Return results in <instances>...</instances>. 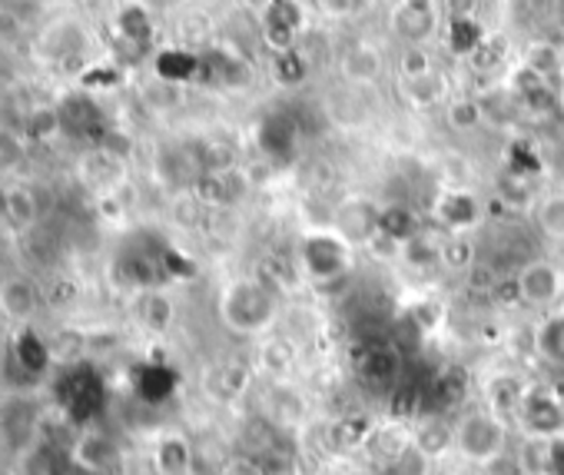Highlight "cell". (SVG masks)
Segmentation results:
<instances>
[{
    "instance_id": "29",
    "label": "cell",
    "mask_w": 564,
    "mask_h": 475,
    "mask_svg": "<svg viewBox=\"0 0 564 475\" xmlns=\"http://www.w3.org/2000/svg\"><path fill=\"white\" fill-rule=\"evenodd\" d=\"M117 28H120V34H123V41H130V44H137V47H143V44L153 37V21H150V14H147L140 4L123 8L120 18H117Z\"/></svg>"
},
{
    "instance_id": "25",
    "label": "cell",
    "mask_w": 564,
    "mask_h": 475,
    "mask_svg": "<svg viewBox=\"0 0 564 475\" xmlns=\"http://www.w3.org/2000/svg\"><path fill=\"white\" fill-rule=\"evenodd\" d=\"M405 330H412L415 336H432L442 323H445V306L438 300H415L412 306H405L402 313Z\"/></svg>"
},
{
    "instance_id": "10",
    "label": "cell",
    "mask_w": 564,
    "mask_h": 475,
    "mask_svg": "<svg viewBox=\"0 0 564 475\" xmlns=\"http://www.w3.org/2000/svg\"><path fill=\"white\" fill-rule=\"evenodd\" d=\"M359 379L372 389H395L402 382V359L392 346H369L359 353Z\"/></svg>"
},
{
    "instance_id": "7",
    "label": "cell",
    "mask_w": 564,
    "mask_h": 475,
    "mask_svg": "<svg viewBox=\"0 0 564 475\" xmlns=\"http://www.w3.org/2000/svg\"><path fill=\"white\" fill-rule=\"evenodd\" d=\"M379 216H382V206H376L366 196H352L336 209L333 229L352 247H372V240L379 236Z\"/></svg>"
},
{
    "instance_id": "4",
    "label": "cell",
    "mask_w": 564,
    "mask_h": 475,
    "mask_svg": "<svg viewBox=\"0 0 564 475\" xmlns=\"http://www.w3.org/2000/svg\"><path fill=\"white\" fill-rule=\"evenodd\" d=\"M514 422L531 442L551 445L564 439V396L551 386H531Z\"/></svg>"
},
{
    "instance_id": "18",
    "label": "cell",
    "mask_w": 564,
    "mask_h": 475,
    "mask_svg": "<svg viewBox=\"0 0 564 475\" xmlns=\"http://www.w3.org/2000/svg\"><path fill=\"white\" fill-rule=\"evenodd\" d=\"M296 137H300V127H296V120L286 117V114H272V117H265L262 127H259V147H262L269 156H275V160L290 156V153L296 150Z\"/></svg>"
},
{
    "instance_id": "33",
    "label": "cell",
    "mask_w": 564,
    "mask_h": 475,
    "mask_svg": "<svg viewBox=\"0 0 564 475\" xmlns=\"http://www.w3.org/2000/svg\"><path fill=\"white\" fill-rule=\"evenodd\" d=\"M452 51H458V54H475L481 44H485V34H481V28L475 24V18H462V21H452Z\"/></svg>"
},
{
    "instance_id": "36",
    "label": "cell",
    "mask_w": 564,
    "mask_h": 475,
    "mask_svg": "<svg viewBox=\"0 0 564 475\" xmlns=\"http://www.w3.org/2000/svg\"><path fill=\"white\" fill-rule=\"evenodd\" d=\"M481 104L478 100H452V107H448V123L455 127V130H475L478 123H481Z\"/></svg>"
},
{
    "instance_id": "23",
    "label": "cell",
    "mask_w": 564,
    "mask_h": 475,
    "mask_svg": "<svg viewBox=\"0 0 564 475\" xmlns=\"http://www.w3.org/2000/svg\"><path fill=\"white\" fill-rule=\"evenodd\" d=\"M137 320L150 333H166L173 326V320H176V306L163 290H147L137 300Z\"/></svg>"
},
{
    "instance_id": "32",
    "label": "cell",
    "mask_w": 564,
    "mask_h": 475,
    "mask_svg": "<svg viewBox=\"0 0 564 475\" xmlns=\"http://www.w3.org/2000/svg\"><path fill=\"white\" fill-rule=\"evenodd\" d=\"M262 366L272 379H286V373L296 366V353L286 339H269L262 346Z\"/></svg>"
},
{
    "instance_id": "24",
    "label": "cell",
    "mask_w": 564,
    "mask_h": 475,
    "mask_svg": "<svg viewBox=\"0 0 564 475\" xmlns=\"http://www.w3.org/2000/svg\"><path fill=\"white\" fill-rule=\"evenodd\" d=\"M379 236H386V240H392L395 247H405L409 240H415V236H419V216L409 206H402V203L382 206Z\"/></svg>"
},
{
    "instance_id": "20",
    "label": "cell",
    "mask_w": 564,
    "mask_h": 475,
    "mask_svg": "<svg viewBox=\"0 0 564 475\" xmlns=\"http://www.w3.org/2000/svg\"><path fill=\"white\" fill-rule=\"evenodd\" d=\"M534 349L544 363L564 369V306L551 310L534 330Z\"/></svg>"
},
{
    "instance_id": "35",
    "label": "cell",
    "mask_w": 564,
    "mask_h": 475,
    "mask_svg": "<svg viewBox=\"0 0 564 475\" xmlns=\"http://www.w3.org/2000/svg\"><path fill=\"white\" fill-rule=\"evenodd\" d=\"M405 97L419 107H429L442 97V80L435 74L429 77H419V80H405Z\"/></svg>"
},
{
    "instance_id": "30",
    "label": "cell",
    "mask_w": 564,
    "mask_h": 475,
    "mask_svg": "<svg viewBox=\"0 0 564 475\" xmlns=\"http://www.w3.org/2000/svg\"><path fill=\"white\" fill-rule=\"evenodd\" d=\"M524 67H528L534 77H541L544 84H554V77L564 71V57H561V51L551 47V44H534V47L528 51Z\"/></svg>"
},
{
    "instance_id": "14",
    "label": "cell",
    "mask_w": 564,
    "mask_h": 475,
    "mask_svg": "<svg viewBox=\"0 0 564 475\" xmlns=\"http://www.w3.org/2000/svg\"><path fill=\"white\" fill-rule=\"evenodd\" d=\"M392 31L405 44H412V47H419L422 41H429L432 31H435V8H432V0H402V8L392 14Z\"/></svg>"
},
{
    "instance_id": "16",
    "label": "cell",
    "mask_w": 564,
    "mask_h": 475,
    "mask_svg": "<svg viewBox=\"0 0 564 475\" xmlns=\"http://www.w3.org/2000/svg\"><path fill=\"white\" fill-rule=\"evenodd\" d=\"M0 310L14 323H31L41 313V293L28 277H11L0 283Z\"/></svg>"
},
{
    "instance_id": "17",
    "label": "cell",
    "mask_w": 564,
    "mask_h": 475,
    "mask_svg": "<svg viewBox=\"0 0 564 475\" xmlns=\"http://www.w3.org/2000/svg\"><path fill=\"white\" fill-rule=\"evenodd\" d=\"M196 199L206 206H229L246 193V176L239 170L229 173H203L196 183Z\"/></svg>"
},
{
    "instance_id": "8",
    "label": "cell",
    "mask_w": 564,
    "mask_h": 475,
    "mask_svg": "<svg viewBox=\"0 0 564 475\" xmlns=\"http://www.w3.org/2000/svg\"><path fill=\"white\" fill-rule=\"evenodd\" d=\"M70 462L90 475H110L120 465V449L107 432H80L70 445Z\"/></svg>"
},
{
    "instance_id": "42",
    "label": "cell",
    "mask_w": 564,
    "mask_h": 475,
    "mask_svg": "<svg viewBox=\"0 0 564 475\" xmlns=\"http://www.w3.org/2000/svg\"><path fill=\"white\" fill-rule=\"evenodd\" d=\"M475 4L478 0H445V11L452 14V21H462V18H475Z\"/></svg>"
},
{
    "instance_id": "34",
    "label": "cell",
    "mask_w": 564,
    "mask_h": 475,
    "mask_svg": "<svg viewBox=\"0 0 564 475\" xmlns=\"http://www.w3.org/2000/svg\"><path fill=\"white\" fill-rule=\"evenodd\" d=\"M438 247H442V244H425V240H422V233H419L415 240H409V244L402 247V260H405L409 267H415V270H425V267L438 263Z\"/></svg>"
},
{
    "instance_id": "31",
    "label": "cell",
    "mask_w": 564,
    "mask_h": 475,
    "mask_svg": "<svg viewBox=\"0 0 564 475\" xmlns=\"http://www.w3.org/2000/svg\"><path fill=\"white\" fill-rule=\"evenodd\" d=\"M199 71V61L186 51H163L160 61H156V74L170 84H180V80H189L193 74Z\"/></svg>"
},
{
    "instance_id": "3",
    "label": "cell",
    "mask_w": 564,
    "mask_h": 475,
    "mask_svg": "<svg viewBox=\"0 0 564 475\" xmlns=\"http://www.w3.org/2000/svg\"><path fill=\"white\" fill-rule=\"evenodd\" d=\"M356 267V247L346 244L336 229H313L300 244V270L316 287H336L349 280Z\"/></svg>"
},
{
    "instance_id": "27",
    "label": "cell",
    "mask_w": 564,
    "mask_h": 475,
    "mask_svg": "<svg viewBox=\"0 0 564 475\" xmlns=\"http://www.w3.org/2000/svg\"><path fill=\"white\" fill-rule=\"evenodd\" d=\"M343 74L349 84H372L382 74V57L372 47H352L343 57Z\"/></svg>"
},
{
    "instance_id": "5",
    "label": "cell",
    "mask_w": 564,
    "mask_h": 475,
    "mask_svg": "<svg viewBox=\"0 0 564 475\" xmlns=\"http://www.w3.org/2000/svg\"><path fill=\"white\" fill-rule=\"evenodd\" d=\"M514 293L524 306H557L564 296V273L547 260H528L514 277Z\"/></svg>"
},
{
    "instance_id": "11",
    "label": "cell",
    "mask_w": 564,
    "mask_h": 475,
    "mask_svg": "<svg viewBox=\"0 0 564 475\" xmlns=\"http://www.w3.org/2000/svg\"><path fill=\"white\" fill-rule=\"evenodd\" d=\"M528 389H531V382H524L521 376H514V373H495L481 386L485 409H491L501 419H514L518 409H521V402H524V396H528Z\"/></svg>"
},
{
    "instance_id": "15",
    "label": "cell",
    "mask_w": 564,
    "mask_h": 475,
    "mask_svg": "<svg viewBox=\"0 0 564 475\" xmlns=\"http://www.w3.org/2000/svg\"><path fill=\"white\" fill-rule=\"evenodd\" d=\"M412 449L435 462L448 452H455V425L445 415H425L415 429H412Z\"/></svg>"
},
{
    "instance_id": "9",
    "label": "cell",
    "mask_w": 564,
    "mask_h": 475,
    "mask_svg": "<svg viewBox=\"0 0 564 475\" xmlns=\"http://www.w3.org/2000/svg\"><path fill=\"white\" fill-rule=\"evenodd\" d=\"M249 379H252V369H249L242 359H223V363H216V366L206 369L203 389H206V396H209L213 402L229 406V402H236V399L246 392Z\"/></svg>"
},
{
    "instance_id": "41",
    "label": "cell",
    "mask_w": 564,
    "mask_h": 475,
    "mask_svg": "<svg viewBox=\"0 0 564 475\" xmlns=\"http://www.w3.org/2000/svg\"><path fill=\"white\" fill-rule=\"evenodd\" d=\"M223 475H262V468H259L256 455H236V458L226 462Z\"/></svg>"
},
{
    "instance_id": "40",
    "label": "cell",
    "mask_w": 564,
    "mask_h": 475,
    "mask_svg": "<svg viewBox=\"0 0 564 475\" xmlns=\"http://www.w3.org/2000/svg\"><path fill=\"white\" fill-rule=\"evenodd\" d=\"M61 127H64L61 110H37V114L31 117V133H34L37 140H51Z\"/></svg>"
},
{
    "instance_id": "37",
    "label": "cell",
    "mask_w": 564,
    "mask_h": 475,
    "mask_svg": "<svg viewBox=\"0 0 564 475\" xmlns=\"http://www.w3.org/2000/svg\"><path fill=\"white\" fill-rule=\"evenodd\" d=\"M259 458V468H262V475H300V468H296V462H293V455H286V452H279V449H265L262 455H256Z\"/></svg>"
},
{
    "instance_id": "26",
    "label": "cell",
    "mask_w": 564,
    "mask_h": 475,
    "mask_svg": "<svg viewBox=\"0 0 564 475\" xmlns=\"http://www.w3.org/2000/svg\"><path fill=\"white\" fill-rule=\"evenodd\" d=\"M438 267L452 270V273H471L478 267V253H475V244L468 236H448L438 247Z\"/></svg>"
},
{
    "instance_id": "13",
    "label": "cell",
    "mask_w": 564,
    "mask_h": 475,
    "mask_svg": "<svg viewBox=\"0 0 564 475\" xmlns=\"http://www.w3.org/2000/svg\"><path fill=\"white\" fill-rule=\"evenodd\" d=\"M153 472L156 475H193L196 455L193 442L183 432H163L153 442Z\"/></svg>"
},
{
    "instance_id": "2",
    "label": "cell",
    "mask_w": 564,
    "mask_h": 475,
    "mask_svg": "<svg viewBox=\"0 0 564 475\" xmlns=\"http://www.w3.org/2000/svg\"><path fill=\"white\" fill-rule=\"evenodd\" d=\"M508 442H511V432H508V419L495 415L491 409L478 406V409H468L458 422H455V452L471 462V465H495L505 458L508 452Z\"/></svg>"
},
{
    "instance_id": "6",
    "label": "cell",
    "mask_w": 564,
    "mask_h": 475,
    "mask_svg": "<svg viewBox=\"0 0 564 475\" xmlns=\"http://www.w3.org/2000/svg\"><path fill=\"white\" fill-rule=\"evenodd\" d=\"M432 213H435V219H438V226L442 229H448V236H468L475 226H481V219H485V206H481V199L471 193V190H445L438 199H435V206H432Z\"/></svg>"
},
{
    "instance_id": "1",
    "label": "cell",
    "mask_w": 564,
    "mask_h": 475,
    "mask_svg": "<svg viewBox=\"0 0 564 475\" xmlns=\"http://www.w3.org/2000/svg\"><path fill=\"white\" fill-rule=\"evenodd\" d=\"M219 320L236 336H262L279 320V293L259 277L232 280L219 296Z\"/></svg>"
},
{
    "instance_id": "21",
    "label": "cell",
    "mask_w": 564,
    "mask_h": 475,
    "mask_svg": "<svg viewBox=\"0 0 564 475\" xmlns=\"http://www.w3.org/2000/svg\"><path fill=\"white\" fill-rule=\"evenodd\" d=\"M0 209H4V219L18 229V233H28L37 219H41V203L34 196L31 186H11L0 199Z\"/></svg>"
},
{
    "instance_id": "19",
    "label": "cell",
    "mask_w": 564,
    "mask_h": 475,
    "mask_svg": "<svg viewBox=\"0 0 564 475\" xmlns=\"http://www.w3.org/2000/svg\"><path fill=\"white\" fill-rule=\"evenodd\" d=\"M468 389H471V382H468V376H465V369H455V366H448V369H442L432 382H429V406H435V409H452V406H462L465 399H468Z\"/></svg>"
},
{
    "instance_id": "28",
    "label": "cell",
    "mask_w": 564,
    "mask_h": 475,
    "mask_svg": "<svg viewBox=\"0 0 564 475\" xmlns=\"http://www.w3.org/2000/svg\"><path fill=\"white\" fill-rule=\"evenodd\" d=\"M534 223L547 240H564V193H547L534 206Z\"/></svg>"
},
{
    "instance_id": "43",
    "label": "cell",
    "mask_w": 564,
    "mask_h": 475,
    "mask_svg": "<svg viewBox=\"0 0 564 475\" xmlns=\"http://www.w3.org/2000/svg\"><path fill=\"white\" fill-rule=\"evenodd\" d=\"M547 462H551L547 475H564V439L547 445Z\"/></svg>"
},
{
    "instance_id": "22",
    "label": "cell",
    "mask_w": 564,
    "mask_h": 475,
    "mask_svg": "<svg viewBox=\"0 0 564 475\" xmlns=\"http://www.w3.org/2000/svg\"><path fill=\"white\" fill-rule=\"evenodd\" d=\"M379 462H386V465H392V462H399L409 449H412V429L409 425H402V422H392V425H379L376 432H372V439H369V445H366Z\"/></svg>"
},
{
    "instance_id": "12",
    "label": "cell",
    "mask_w": 564,
    "mask_h": 475,
    "mask_svg": "<svg viewBox=\"0 0 564 475\" xmlns=\"http://www.w3.org/2000/svg\"><path fill=\"white\" fill-rule=\"evenodd\" d=\"M376 429H379V425L372 422L369 412H349V415L336 419V422L326 429V445H329V452H336V455H352V452H362V449L369 445V439H372Z\"/></svg>"
},
{
    "instance_id": "39",
    "label": "cell",
    "mask_w": 564,
    "mask_h": 475,
    "mask_svg": "<svg viewBox=\"0 0 564 475\" xmlns=\"http://www.w3.org/2000/svg\"><path fill=\"white\" fill-rule=\"evenodd\" d=\"M275 77H279V84H300V80L306 77V64L296 57V51L279 54V61H275Z\"/></svg>"
},
{
    "instance_id": "38",
    "label": "cell",
    "mask_w": 564,
    "mask_h": 475,
    "mask_svg": "<svg viewBox=\"0 0 564 475\" xmlns=\"http://www.w3.org/2000/svg\"><path fill=\"white\" fill-rule=\"evenodd\" d=\"M399 71H402V77H405V80H419V77L435 74V71H432V61H429V54H425L422 47H409V51L402 54Z\"/></svg>"
}]
</instances>
